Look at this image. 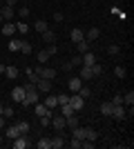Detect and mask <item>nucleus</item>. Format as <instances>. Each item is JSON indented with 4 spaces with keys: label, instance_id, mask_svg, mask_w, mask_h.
Instances as JSON below:
<instances>
[{
    "label": "nucleus",
    "instance_id": "obj_33",
    "mask_svg": "<svg viewBox=\"0 0 134 149\" xmlns=\"http://www.w3.org/2000/svg\"><path fill=\"white\" fill-rule=\"evenodd\" d=\"M107 54L109 56H121V47H119V45H109V49H107Z\"/></svg>",
    "mask_w": 134,
    "mask_h": 149
},
{
    "label": "nucleus",
    "instance_id": "obj_8",
    "mask_svg": "<svg viewBox=\"0 0 134 149\" xmlns=\"http://www.w3.org/2000/svg\"><path fill=\"white\" fill-rule=\"evenodd\" d=\"M67 87H69V91H72V93H76L78 89L83 87V80H81L78 76H72L69 80H67Z\"/></svg>",
    "mask_w": 134,
    "mask_h": 149
},
{
    "label": "nucleus",
    "instance_id": "obj_35",
    "mask_svg": "<svg viewBox=\"0 0 134 149\" xmlns=\"http://www.w3.org/2000/svg\"><path fill=\"white\" fill-rule=\"evenodd\" d=\"M34 29L38 31V33H43V31H45V29H49V27H47V22H45V20H38V22L34 25Z\"/></svg>",
    "mask_w": 134,
    "mask_h": 149
},
{
    "label": "nucleus",
    "instance_id": "obj_20",
    "mask_svg": "<svg viewBox=\"0 0 134 149\" xmlns=\"http://www.w3.org/2000/svg\"><path fill=\"white\" fill-rule=\"evenodd\" d=\"M43 105L47 107V109H56V107H58V100H56V96H51V93H49V96L45 98V102H43Z\"/></svg>",
    "mask_w": 134,
    "mask_h": 149
},
{
    "label": "nucleus",
    "instance_id": "obj_36",
    "mask_svg": "<svg viewBox=\"0 0 134 149\" xmlns=\"http://www.w3.org/2000/svg\"><path fill=\"white\" fill-rule=\"evenodd\" d=\"M78 96H81V98H85V100H87L89 98V96H92V89H87V87H81V89H78Z\"/></svg>",
    "mask_w": 134,
    "mask_h": 149
},
{
    "label": "nucleus",
    "instance_id": "obj_9",
    "mask_svg": "<svg viewBox=\"0 0 134 149\" xmlns=\"http://www.w3.org/2000/svg\"><path fill=\"white\" fill-rule=\"evenodd\" d=\"M34 111H36V116H47V113H49V116H54V109H47V107L43 105V102H34Z\"/></svg>",
    "mask_w": 134,
    "mask_h": 149
},
{
    "label": "nucleus",
    "instance_id": "obj_54",
    "mask_svg": "<svg viewBox=\"0 0 134 149\" xmlns=\"http://www.w3.org/2000/svg\"><path fill=\"white\" fill-rule=\"evenodd\" d=\"M0 22H2V16H0Z\"/></svg>",
    "mask_w": 134,
    "mask_h": 149
},
{
    "label": "nucleus",
    "instance_id": "obj_1",
    "mask_svg": "<svg viewBox=\"0 0 134 149\" xmlns=\"http://www.w3.org/2000/svg\"><path fill=\"white\" fill-rule=\"evenodd\" d=\"M22 87H25V100H22V109H25V107H32L34 102H38V89L32 82H27Z\"/></svg>",
    "mask_w": 134,
    "mask_h": 149
},
{
    "label": "nucleus",
    "instance_id": "obj_18",
    "mask_svg": "<svg viewBox=\"0 0 134 149\" xmlns=\"http://www.w3.org/2000/svg\"><path fill=\"white\" fill-rule=\"evenodd\" d=\"M65 143H67V140H65V138L60 136V131H58L56 136L51 138V149H60V147H65Z\"/></svg>",
    "mask_w": 134,
    "mask_h": 149
},
{
    "label": "nucleus",
    "instance_id": "obj_26",
    "mask_svg": "<svg viewBox=\"0 0 134 149\" xmlns=\"http://www.w3.org/2000/svg\"><path fill=\"white\" fill-rule=\"evenodd\" d=\"M123 105H125V107H132V105H134V91H132V89L123 96Z\"/></svg>",
    "mask_w": 134,
    "mask_h": 149
},
{
    "label": "nucleus",
    "instance_id": "obj_46",
    "mask_svg": "<svg viewBox=\"0 0 134 149\" xmlns=\"http://www.w3.org/2000/svg\"><path fill=\"white\" fill-rule=\"evenodd\" d=\"M81 143H83V140H76V138H72L69 147H72V149H81Z\"/></svg>",
    "mask_w": 134,
    "mask_h": 149
},
{
    "label": "nucleus",
    "instance_id": "obj_45",
    "mask_svg": "<svg viewBox=\"0 0 134 149\" xmlns=\"http://www.w3.org/2000/svg\"><path fill=\"white\" fill-rule=\"evenodd\" d=\"M2 116H5V118H11V116H13V109H11V107H5V109H2Z\"/></svg>",
    "mask_w": 134,
    "mask_h": 149
},
{
    "label": "nucleus",
    "instance_id": "obj_38",
    "mask_svg": "<svg viewBox=\"0 0 134 149\" xmlns=\"http://www.w3.org/2000/svg\"><path fill=\"white\" fill-rule=\"evenodd\" d=\"M114 76H116V78H125V67H123V65L114 67Z\"/></svg>",
    "mask_w": 134,
    "mask_h": 149
},
{
    "label": "nucleus",
    "instance_id": "obj_12",
    "mask_svg": "<svg viewBox=\"0 0 134 149\" xmlns=\"http://www.w3.org/2000/svg\"><path fill=\"white\" fill-rule=\"evenodd\" d=\"M11 100H13V102H22V100H25V87L11 89Z\"/></svg>",
    "mask_w": 134,
    "mask_h": 149
},
{
    "label": "nucleus",
    "instance_id": "obj_52",
    "mask_svg": "<svg viewBox=\"0 0 134 149\" xmlns=\"http://www.w3.org/2000/svg\"><path fill=\"white\" fill-rule=\"evenodd\" d=\"M2 109H5V105H2V102H0V116H2Z\"/></svg>",
    "mask_w": 134,
    "mask_h": 149
},
{
    "label": "nucleus",
    "instance_id": "obj_31",
    "mask_svg": "<svg viewBox=\"0 0 134 149\" xmlns=\"http://www.w3.org/2000/svg\"><path fill=\"white\" fill-rule=\"evenodd\" d=\"M20 54H22V56H29V54H32V45L27 42V40L20 42Z\"/></svg>",
    "mask_w": 134,
    "mask_h": 149
},
{
    "label": "nucleus",
    "instance_id": "obj_23",
    "mask_svg": "<svg viewBox=\"0 0 134 149\" xmlns=\"http://www.w3.org/2000/svg\"><path fill=\"white\" fill-rule=\"evenodd\" d=\"M65 127H69V129L78 127V118H76V113H72V116H67V118H65Z\"/></svg>",
    "mask_w": 134,
    "mask_h": 149
},
{
    "label": "nucleus",
    "instance_id": "obj_53",
    "mask_svg": "<svg viewBox=\"0 0 134 149\" xmlns=\"http://www.w3.org/2000/svg\"><path fill=\"white\" fill-rule=\"evenodd\" d=\"M2 140H5V136H2V131H0V145H2Z\"/></svg>",
    "mask_w": 134,
    "mask_h": 149
},
{
    "label": "nucleus",
    "instance_id": "obj_37",
    "mask_svg": "<svg viewBox=\"0 0 134 149\" xmlns=\"http://www.w3.org/2000/svg\"><path fill=\"white\" fill-rule=\"evenodd\" d=\"M56 100H58V105H67L69 102V93H58Z\"/></svg>",
    "mask_w": 134,
    "mask_h": 149
},
{
    "label": "nucleus",
    "instance_id": "obj_17",
    "mask_svg": "<svg viewBox=\"0 0 134 149\" xmlns=\"http://www.w3.org/2000/svg\"><path fill=\"white\" fill-rule=\"evenodd\" d=\"M5 136L9 138V140L18 138V136H20V129H18V125H11V127H7V129H5Z\"/></svg>",
    "mask_w": 134,
    "mask_h": 149
},
{
    "label": "nucleus",
    "instance_id": "obj_30",
    "mask_svg": "<svg viewBox=\"0 0 134 149\" xmlns=\"http://www.w3.org/2000/svg\"><path fill=\"white\" fill-rule=\"evenodd\" d=\"M72 113H76V111L72 109L69 102H67V105H60V116H65V118H67V116H72Z\"/></svg>",
    "mask_w": 134,
    "mask_h": 149
},
{
    "label": "nucleus",
    "instance_id": "obj_43",
    "mask_svg": "<svg viewBox=\"0 0 134 149\" xmlns=\"http://www.w3.org/2000/svg\"><path fill=\"white\" fill-rule=\"evenodd\" d=\"M16 31H20V33H27V31H29V27H27L25 22H18V25H16Z\"/></svg>",
    "mask_w": 134,
    "mask_h": 149
},
{
    "label": "nucleus",
    "instance_id": "obj_40",
    "mask_svg": "<svg viewBox=\"0 0 134 149\" xmlns=\"http://www.w3.org/2000/svg\"><path fill=\"white\" fill-rule=\"evenodd\" d=\"M92 74H94V76H101V74H103V67L98 65V62H94V65H92Z\"/></svg>",
    "mask_w": 134,
    "mask_h": 149
},
{
    "label": "nucleus",
    "instance_id": "obj_11",
    "mask_svg": "<svg viewBox=\"0 0 134 149\" xmlns=\"http://www.w3.org/2000/svg\"><path fill=\"white\" fill-rule=\"evenodd\" d=\"M51 127L56 131H63L65 129V116H60V113H58V116H51Z\"/></svg>",
    "mask_w": 134,
    "mask_h": 149
},
{
    "label": "nucleus",
    "instance_id": "obj_13",
    "mask_svg": "<svg viewBox=\"0 0 134 149\" xmlns=\"http://www.w3.org/2000/svg\"><path fill=\"white\" fill-rule=\"evenodd\" d=\"M69 38H72V42L76 45V42H81V40H85V31L83 29H72V33H69Z\"/></svg>",
    "mask_w": 134,
    "mask_h": 149
},
{
    "label": "nucleus",
    "instance_id": "obj_19",
    "mask_svg": "<svg viewBox=\"0 0 134 149\" xmlns=\"http://www.w3.org/2000/svg\"><path fill=\"white\" fill-rule=\"evenodd\" d=\"M81 58H83V65H87V67H92V65L96 62V56L92 54V51H85V54H83Z\"/></svg>",
    "mask_w": 134,
    "mask_h": 149
},
{
    "label": "nucleus",
    "instance_id": "obj_55",
    "mask_svg": "<svg viewBox=\"0 0 134 149\" xmlns=\"http://www.w3.org/2000/svg\"><path fill=\"white\" fill-rule=\"evenodd\" d=\"M0 7H2V0H0Z\"/></svg>",
    "mask_w": 134,
    "mask_h": 149
},
{
    "label": "nucleus",
    "instance_id": "obj_41",
    "mask_svg": "<svg viewBox=\"0 0 134 149\" xmlns=\"http://www.w3.org/2000/svg\"><path fill=\"white\" fill-rule=\"evenodd\" d=\"M18 129H20V134H29V123H18Z\"/></svg>",
    "mask_w": 134,
    "mask_h": 149
},
{
    "label": "nucleus",
    "instance_id": "obj_2",
    "mask_svg": "<svg viewBox=\"0 0 134 149\" xmlns=\"http://www.w3.org/2000/svg\"><path fill=\"white\" fill-rule=\"evenodd\" d=\"M56 51H58V47H56V45H49L47 49H40V54H36V58H38V62L43 65V62H47L51 56H54V54H56Z\"/></svg>",
    "mask_w": 134,
    "mask_h": 149
},
{
    "label": "nucleus",
    "instance_id": "obj_47",
    "mask_svg": "<svg viewBox=\"0 0 134 149\" xmlns=\"http://www.w3.org/2000/svg\"><path fill=\"white\" fill-rule=\"evenodd\" d=\"M54 20H56V22H63V20H65V16H63L60 11H56V13H54Z\"/></svg>",
    "mask_w": 134,
    "mask_h": 149
},
{
    "label": "nucleus",
    "instance_id": "obj_51",
    "mask_svg": "<svg viewBox=\"0 0 134 149\" xmlns=\"http://www.w3.org/2000/svg\"><path fill=\"white\" fill-rule=\"evenodd\" d=\"M0 74H5V65H0Z\"/></svg>",
    "mask_w": 134,
    "mask_h": 149
},
{
    "label": "nucleus",
    "instance_id": "obj_42",
    "mask_svg": "<svg viewBox=\"0 0 134 149\" xmlns=\"http://www.w3.org/2000/svg\"><path fill=\"white\" fill-rule=\"evenodd\" d=\"M69 62H72V67H81V65H83V58H81V56H74Z\"/></svg>",
    "mask_w": 134,
    "mask_h": 149
},
{
    "label": "nucleus",
    "instance_id": "obj_4",
    "mask_svg": "<svg viewBox=\"0 0 134 149\" xmlns=\"http://www.w3.org/2000/svg\"><path fill=\"white\" fill-rule=\"evenodd\" d=\"M69 105H72L74 111H81V109L85 107V98H81L78 93H72V96H69Z\"/></svg>",
    "mask_w": 134,
    "mask_h": 149
},
{
    "label": "nucleus",
    "instance_id": "obj_29",
    "mask_svg": "<svg viewBox=\"0 0 134 149\" xmlns=\"http://www.w3.org/2000/svg\"><path fill=\"white\" fill-rule=\"evenodd\" d=\"M96 138H98V134H96L92 127H85V140H92V143H94Z\"/></svg>",
    "mask_w": 134,
    "mask_h": 149
},
{
    "label": "nucleus",
    "instance_id": "obj_7",
    "mask_svg": "<svg viewBox=\"0 0 134 149\" xmlns=\"http://www.w3.org/2000/svg\"><path fill=\"white\" fill-rule=\"evenodd\" d=\"M78 78H81V80H92V78H94V74H92V67H87V65H81V67H78Z\"/></svg>",
    "mask_w": 134,
    "mask_h": 149
},
{
    "label": "nucleus",
    "instance_id": "obj_32",
    "mask_svg": "<svg viewBox=\"0 0 134 149\" xmlns=\"http://www.w3.org/2000/svg\"><path fill=\"white\" fill-rule=\"evenodd\" d=\"M74 138L76 140H85V127H74Z\"/></svg>",
    "mask_w": 134,
    "mask_h": 149
},
{
    "label": "nucleus",
    "instance_id": "obj_28",
    "mask_svg": "<svg viewBox=\"0 0 134 149\" xmlns=\"http://www.w3.org/2000/svg\"><path fill=\"white\" fill-rule=\"evenodd\" d=\"M38 149H51V138H40L38 143H36Z\"/></svg>",
    "mask_w": 134,
    "mask_h": 149
},
{
    "label": "nucleus",
    "instance_id": "obj_39",
    "mask_svg": "<svg viewBox=\"0 0 134 149\" xmlns=\"http://www.w3.org/2000/svg\"><path fill=\"white\" fill-rule=\"evenodd\" d=\"M40 127H51V116H40Z\"/></svg>",
    "mask_w": 134,
    "mask_h": 149
},
{
    "label": "nucleus",
    "instance_id": "obj_5",
    "mask_svg": "<svg viewBox=\"0 0 134 149\" xmlns=\"http://www.w3.org/2000/svg\"><path fill=\"white\" fill-rule=\"evenodd\" d=\"M36 89L43 93H49L51 89H54V80H47V78H40L38 82H36Z\"/></svg>",
    "mask_w": 134,
    "mask_h": 149
},
{
    "label": "nucleus",
    "instance_id": "obj_50",
    "mask_svg": "<svg viewBox=\"0 0 134 149\" xmlns=\"http://www.w3.org/2000/svg\"><path fill=\"white\" fill-rule=\"evenodd\" d=\"M2 127H5V116H0V131H2Z\"/></svg>",
    "mask_w": 134,
    "mask_h": 149
},
{
    "label": "nucleus",
    "instance_id": "obj_27",
    "mask_svg": "<svg viewBox=\"0 0 134 149\" xmlns=\"http://www.w3.org/2000/svg\"><path fill=\"white\" fill-rule=\"evenodd\" d=\"M89 47H92V42H87V40H81V42H76L78 54H85V51H89Z\"/></svg>",
    "mask_w": 134,
    "mask_h": 149
},
{
    "label": "nucleus",
    "instance_id": "obj_34",
    "mask_svg": "<svg viewBox=\"0 0 134 149\" xmlns=\"http://www.w3.org/2000/svg\"><path fill=\"white\" fill-rule=\"evenodd\" d=\"M20 42H22V40H18V38H13L11 42H9V51H20Z\"/></svg>",
    "mask_w": 134,
    "mask_h": 149
},
{
    "label": "nucleus",
    "instance_id": "obj_10",
    "mask_svg": "<svg viewBox=\"0 0 134 149\" xmlns=\"http://www.w3.org/2000/svg\"><path fill=\"white\" fill-rule=\"evenodd\" d=\"M112 116H114L116 120H123V118H128V109L123 105H114V109H112Z\"/></svg>",
    "mask_w": 134,
    "mask_h": 149
},
{
    "label": "nucleus",
    "instance_id": "obj_16",
    "mask_svg": "<svg viewBox=\"0 0 134 149\" xmlns=\"http://www.w3.org/2000/svg\"><path fill=\"white\" fill-rule=\"evenodd\" d=\"M40 38H43L47 45H54V42H56V33H54L51 29H45L43 33H40Z\"/></svg>",
    "mask_w": 134,
    "mask_h": 149
},
{
    "label": "nucleus",
    "instance_id": "obj_25",
    "mask_svg": "<svg viewBox=\"0 0 134 149\" xmlns=\"http://www.w3.org/2000/svg\"><path fill=\"white\" fill-rule=\"evenodd\" d=\"M25 74H27V78H29V82H32V85H36V82L40 80V76L36 74L34 69H25Z\"/></svg>",
    "mask_w": 134,
    "mask_h": 149
},
{
    "label": "nucleus",
    "instance_id": "obj_14",
    "mask_svg": "<svg viewBox=\"0 0 134 149\" xmlns=\"http://www.w3.org/2000/svg\"><path fill=\"white\" fill-rule=\"evenodd\" d=\"M98 36H101V29H98V27H92L89 31H85V40H87V42H94Z\"/></svg>",
    "mask_w": 134,
    "mask_h": 149
},
{
    "label": "nucleus",
    "instance_id": "obj_3",
    "mask_svg": "<svg viewBox=\"0 0 134 149\" xmlns=\"http://www.w3.org/2000/svg\"><path fill=\"white\" fill-rule=\"evenodd\" d=\"M34 71H36L40 78H47V80H54V78H56V69H51V67H38V69H34Z\"/></svg>",
    "mask_w": 134,
    "mask_h": 149
},
{
    "label": "nucleus",
    "instance_id": "obj_48",
    "mask_svg": "<svg viewBox=\"0 0 134 149\" xmlns=\"http://www.w3.org/2000/svg\"><path fill=\"white\" fill-rule=\"evenodd\" d=\"M2 5H7V7H16V5H18V0H2Z\"/></svg>",
    "mask_w": 134,
    "mask_h": 149
},
{
    "label": "nucleus",
    "instance_id": "obj_15",
    "mask_svg": "<svg viewBox=\"0 0 134 149\" xmlns=\"http://www.w3.org/2000/svg\"><path fill=\"white\" fill-rule=\"evenodd\" d=\"M0 16H2V20H9V18H13V16H16V11H13V7L2 5V7H0Z\"/></svg>",
    "mask_w": 134,
    "mask_h": 149
},
{
    "label": "nucleus",
    "instance_id": "obj_6",
    "mask_svg": "<svg viewBox=\"0 0 134 149\" xmlns=\"http://www.w3.org/2000/svg\"><path fill=\"white\" fill-rule=\"evenodd\" d=\"M13 147H16V149H27V147H29V145H32V143H29V138H27V134H20V136L18 138H13Z\"/></svg>",
    "mask_w": 134,
    "mask_h": 149
},
{
    "label": "nucleus",
    "instance_id": "obj_22",
    "mask_svg": "<svg viewBox=\"0 0 134 149\" xmlns=\"http://www.w3.org/2000/svg\"><path fill=\"white\" fill-rule=\"evenodd\" d=\"M112 109H114V105H112V102H103V105L98 107V111H101L103 116H112Z\"/></svg>",
    "mask_w": 134,
    "mask_h": 149
},
{
    "label": "nucleus",
    "instance_id": "obj_44",
    "mask_svg": "<svg viewBox=\"0 0 134 149\" xmlns=\"http://www.w3.org/2000/svg\"><path fill=\"white\" fill-rule=\"evenodd\" d=\"M112 105H123V96L121 93H116L114 98H112Z\"/></svg>",
    "mask_w": 134,
    "mask_h": 149
},
{
    "label": "nucleus",
    "instance_id": "obj_49",
    "mask_svg": "<svg viewBox=\"0 0 134 149\" xmlns=\"http://www.w3.org/2000/svg\"><path fill=\"white\" fill-rule=\"evenodd\" d=\"M18 13H20V18H27V16H29V9H27V7H22Z\"/></svg>",
    "mask_w": 134,
    "mask_h": 149
},
{
    "label": "nucleus",
    "instance_id": "obj_21",
    "mask_svg": "<svg viewBox=\"0 0 134 149\" xmlns=\"http://www.w3.org/2000/svg\"><path fill=\"white\" fill-rule=\"evenodd\" d=\"M18 74H20V71H18V67H13V65L5 67V76H7V78H11V80H13V78H18Z\"/></svg>",
    "mask_w": 134,
    "mask_h": 149
},
{
    "label": "nucleus",
    "instance_id": "obj_24",
    "mask_svg": "<svg viewBox=\"0 0 134 149\" xmlns=\"http://www.w3.org/2000/svg\"><path fill=\"white\" fill-rule=\"evenodd\" d=\"M2 33H5V36H13V33H16V25H13V22H5V25H2Z\"/></svg>",
    "mask_w": 134,
    "mask_h": 149
}]
</instances>
